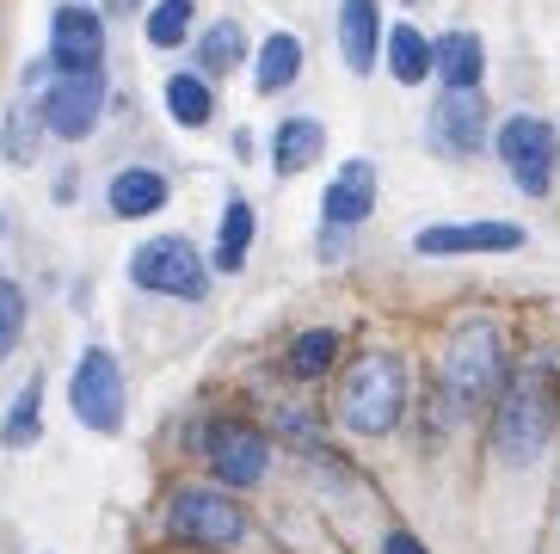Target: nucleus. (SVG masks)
Segmentation results:
<instances>
[{"instance_id": "nucleus-16", "label": "nucleus", "mask_w": 560, "mask_h": 554, "mask_svg": "<svg viewBox=\"0 0 560 554\" xmlns=\"http://www.w3.org/2000/svg\"><path fill=\"white\" fill-rule=\"evenodd\" d=\"M320 148H327V130H320L314 117H290V124H278L271 161H278V173H302V166L320 161Z\"/></svg>"}, {"instance_id": "nucleus-12", "label": "nucleus", "mask_w": 560, "mask_h": 554, "mask_svg": "<svg viewBox=\"0 0 560 554\" xmlns=\"http://www.w3.org/2000/svg\"><path fill=\"white\" fill-rule=\"evenodd\" d=\"M210 462H215V474H222L229 487H253V481L265 474V462H271L265 431H253V425H215L210 431Z\"/></svg>"}, {"instance_id": "nucleus-6", "label": "nucleus", "mask_w": 560, "mask_h": 554, "mask_svg": "<svg viewBox=\"0 0 560 554\" xmlns=\"http://www.w3.org/2000/svg\"><path fill=\"white\" fill-rule=\"evenodd\" d=\"M130 277L142 284V290L179 296V302H198V296L210 290V272H203V259L191 253V241H185V234H161V241H149L130 259Z\"/></svg>"}, {"instance_id": "nucleus-9", "label": "nucleus", "mask_w": 560, "mask_h": 554, "mask_svg": "<svg viewBox=\"0 0 560 554\" xmlns=\"http://www.w3.org/2000/svg\"><path fill=\"white\" fill-rule=\"evenodd\" d=\"M529 234L517 222H438V229H419L412 246L425 259H450V253H517Z\"/></svg>"}, {"instance_id": "nucleus-23", "label": "nucleus", "mask_w": 560, "mask_h": 554, "mask_svg": "<svg viewBox=\"0 0 560 554\" xmlns=\"http://www.w3.org/2000/svg\"><path fill=\"white\" fill-rule=\"evenodd\" d=\"M241 25H234V19H215L210 32H203V44H198V62L210 68V74H229L234 62H241Z\"/></svg>"}, {"instance_id": "nucleus-10", "label": "nucleus", "mask_w": 560, "mask_h": 554, "mask_svg": "<svg viewBox=\"0 0 560 554\" xmlns=\"http://www.w3.org/2000/svg\"><path fill=\"white\" fill-rule=\"evenodd\" d=\"M431 142H438V154H475L480 142H487V99L468 86V93H438V105H431Z\"/></svg>"}, {"instance_id": "nucleus-22", "label": "nucleus", "mask_w": 560, "mask_h": 554, "mask_svg": "<svg viewBox=\"0 0 560 554\" xmlns=\"http://www.w3.org/2000/svg\"><path fill=\"white\" fill-rule=\"evenodd\" d=\"M247 241H253V210L234 197L229 210H222V246H215V265H222V272H241V265H247Z\"/></svg>"}, {"instance_id": "nucleus-8", "label": "nucleus", "mask_w": 560, "mask_h": 554, "mask_svg": "<svg viewBox=\"0 0 560 554\" xmlns=\"http://www.w3.org/2000/svg\"><path fill=\"white\" fill-rule=\"evenodd\" d=\"M105 112V74L100 68H86V74H56L50 93H44V124H50L56 136H86L93 124H100Z\"/></svg>"}, {"instance_id": "nucleus-24", "label": "nucleus", "mask_w": 560, "mask_h": 554, "mask_svg": "<svg viewBox=\"0 0 560 554\" xmlns=\"http://www.w3.org/2000/svg\"><path fill=\"white\" fill-rule=\"evenodd\" d=\"M185 32H191V0H154L149 44H154V49H179Z\"/></svg>"}, {"instance_id": "nucleus-2", "label": "nucleus", "mask_w": 560, "mask_h": 554, "mask_svg": "<svg viewBox=\"0 0 560 554\" xmlns=\"http://www.w3.org/2000/svg\"><path fill=\"white\" fill-rule=\"evenodd\" d=\"M407 407V370L388 351H363L339 382V425L351 438H388Z\"/></svg>"}, {"instance_id": "nucleus-28", "label": "nucleus", "mask_w": 560, "mask_h": 554, "mask_svg": "<svg viewBox=\"0 0 560 554\" xmlns=\"http://www.w3.org/2000/svg\"><path fill=\"white\" fill-rule=\"evenodd\" d=\"M382 554H425V549H419V542H412L407 530H395V536L382 542Z\"/></svg>"}, {"instance_id": "nucleus-4", "label": "nucleus", "mask_w": 560, "mask_h": 554, "mask_svg": "<svg viewBox=\"0 0 560 554\" xmlns=\"http://www.w3.org/2000/svg\"><path fill=\"white\" fill-rule=\"evenodd\" d=\"M499 161H505V173L517 180V192L529 197H548V185H555V161H560V136L548 130L542 117H505L499 124Z\"/></svg>"}, {"instance_id": "nucleus-26", "label": "nucleus", "mask_w": 560, "mask_h": 554, "mask_svg": "<svg viewBox=\"0 0 560 554\" xmlns=\"http://www.w3.org/2000/svg\"><path fill=\"white\" fill-rule=\"evenodd\" d=\"M19 333H25V296H19V284L0 277V358L19 345Z\"/></svg>"}, {"instance_id": "nucleus-5", "label": "nucleus", "mask_w": 560, "mask_h": 554, "mask_svg": "<svg viewBox=\"0 0 560 554\" xmlns=\"http://www.w3.org/2000/svg\"><path fill=\"white\" fill-rule=\"evenodd\" d=\"M166 523H173L185 542H203V549H241V542H247V511L234 506L229 493H215V487L173 493Z\"/></svg>"}, {"instance_id": "nucleus-15", "label": "nucleus", "mask_w": 560, "mask_h": 554, "mask_svg": "<svg viewBox=\"0 0 560 554\" xmlns=\"http://www.w3.org/2000/svg\"><path fill=\"white\" fill-rule=\"evenodd\" d=\"M431 68L444 74L450 93H468V86H480V68H487V56H480V37L475 32H450L431 44Z\"/></svg>"}, {"instance_id": "nucleus-19", "label": "nucleus", "mask_w": 560, "mask_h": 554, "mask_svg": "<svg viewBox=\"0 0 560 554\" xmlns=\"http://www.w3.org/2000/svg\"><path fill=\"white\" fill-rule=\"evenodd\" d=\"M388 68H395L400 86H419L431 74V37L412 32V25H395L388 32Z\"/></svg>"}, {"instance_id": "nucleus-21", "label": "nucleus", "mask_w": 560, "mask_h": 554, "mask_svg": "<svg viewBox=\"0 0 560 554\" xmlns=\"http://www.w3.org/2000/svg\"><path fill=\"white\" fill-rule=\"evenodd\" d=\"M37 419H44V382H25V394L13 401V413H7V425H0V443L7 450H32L37 443Z\"/></svg>"}, {"instance_id": "nucleus-3", "label": "nucleus", "mask_w": 560, "mask_h": 554, "mask_svg": "<svg viewBox=\"0 0 560 554\" xmlns=\"http://www.w3.org/2000/svg\"><path fill=\"white\" fill-rule=\"evenodd\" d=\"M493 389H505V339H499V326L487 321L456 326L444 345V401L468 413Z\"/></svg>"}, {"instance_id": "nucleus-17", "label": "nucleus", "mask_w": 560, "mask_h": 554, "mask_svg": "<svg viewBox=\"0 0 560 554\" xmlns=\"http://www.w3.org/2000/svg\"><path fill=\"white\" fill-rule=\"evenodd\" d=\"M166 180L161 173H149V166H124V173H117L112 180V210L117 216H154L166 204Z\"/></svg>"}, {"instance_id": "nucleus-20", "label": "nucleus", "mask_w": 560, "mask_h": 554, "mask_svg": "<svg viewBox=\"0 0 560 554\" xmlns=\"http://www.w3.org/2000/svg\"><path fill=\"white\" fill-rule=\"evenodd\" d=\"M166 112H173V124L198 130V124H210L215 99H210V86H203L198 74H173V81H166Z\"/></svg>"}, {"instance_id": "nucleus-11", "label": "nucleus", "mask_w": 560, "mask_h": 554, "mask_svg": "<svg viewBox=\"0 0 560 554\" xmlns=\"http://www.w3.org/2000/svg\"><path fill=\"white\" fill-rule=\"evenodd\" d=\"M50 56L62 74H86V68H100L105 56V25L100 13H86V7H62L50 19Z\"/></svg>"}, {"instance_id": "nucleus-25", "label": "nucleus", "mask_w": 560, "mask_h": 554, "mask_svg": "<svg viewBox=\"0 0 560 554\" xmlns=\"http://www.w3.org/2000/svg\"><path fill=\"white\" fill-rule=\"evenodd\" d=\"M332 351H339V333H327V326L302 333V339L290 345V376H320L332 363Z\"/></svg>"}, {"instance_id": "nucleus-13", "label": "nucleus", "mask_w": 560, "mask_h": 554, "mask_svg": "<svg viewBox=\"0 0 560 554\" xmlns=\"http://www.w3.org/2000/svg\"><path fill=\"white\" fill-rule=\"evenodd\" d=\"M320 210H327V229H358L363 216L376 210V166L346 161L339 180L327 185V197H320Z\"/></svg>"}, {"instance_id": "nucleus-29", "label": "nucleus", "mask_w": 560, "mask_h": 554, "mask_svg": "<svg viewBox=\"0 0 560 554\" xmlns=\"http://www.w3.org/2000/svg\"><path fill=\"white\" fill-rule=\"evenodd\" d=\"M124 7H136V0H124Z\"/></svg>"}, {"instance_id": "nucleus-7", "label": "nucleus", "mask_w": 560, "mask_h": 554, "mask_svg": "<svg viewBox=\"0 0 560 554\" xmlns=\"http://www.w3.org/2000/svg\"><path fill=\"white\" fill-rule=\"evenodd\" d=\"M68 407H74V419H81L86 431H105V438L124 425V370H117L112 351H100V345H93V351L74 363Z\"/></svg>"}, {"instance_id": "nucleus-14", "label": "nucleus", "mask_w": 560, "mask_h": 554, "mask_svg": "<svg viewBox=\"0 0 560 554\" xmlns=\"http://www.w3.org/2000/svg\"><path fill=\"white\" fill-rule=\"evenodd\" d=\"M376 37H382L376 0H346V7H339V49H346L351 74H370V68H376V49H382Z\"/></svg>"}, {"instance_id": "nucleus-1", "label": "nucleus", "mask_w": 560, "mask_h": 554, "mask_svg": "<svg viewBox=\"0 0 560 554\" xmlns=\"http://www.w3.org/2000/svg\"><path fill=\"white\" fill-rule=\"evenodd\" d=\"M560 419V382L548 358H529L511 370L505 394H499V419H493V450L511 469H529V462L548 450Z\"/></svg>"}, {"instance_id": "nucleus-18", "label": "nucleus", "mask_w": 560, "mask_h": 554, "mask_svg": "<svg viewBox=\"0 0 560 554\" xmlns=\"http://www.w3.org/2000/svg\"><path fill=\"white\" fill-rule=\"evenodd\" d=\"M259 93H283V86L302 74V37H290V32H271L265 37V49H259Z\"/></svg>"}, {"instance_id": "nucleus-27", "label": "nucleus", "mask_w": 560, "mask_h": 554, "mask_svg": "<svg viewBox=\"0 0 560 554\" xmlns=\"http://www.w3.org/2000/svg\"><path fill=\"white\" fill-rule=\"evenodd\" d=\"M32 154H37V142H32V112H13V117H7V161L25 166Z\"/></svg>"}]
</instances>
